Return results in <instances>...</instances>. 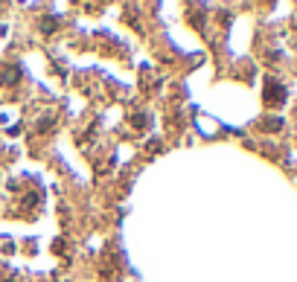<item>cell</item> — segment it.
Listing matches in <instances>:
<instances>
[{"label":"cell","instance_id":"cell-1","mask_svg":"<svg viewBox=\"0 0 297 282\" xmlns=\"http://www.w3.org/2000/svg\"><path fill=\"white\" fill-rule=\"evenodd\" d=\"M283 102H286V88H283L280 81L268 79V81H265V105L277 108V105H283Z\"/></svg>","mask_w":297,"mask_h":282}]
</instances>
